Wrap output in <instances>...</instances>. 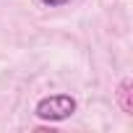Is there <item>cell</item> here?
I'll return each mask as SVG.
<instances>
[{"mask_svg": "<svg viewBox=\"0 0 133 133\" xmlns=\"http://www.w3.org/2000/svg\"><path fill=\"white\" fill-rule=\"evenodd\" d=\"M76 112V99L68 94H52L37 104V117L42 120H65Z\"/></svg>", "mask_w": 133, "mask_h": 133, "instance_id": "cell-1", "label": "cell"}, {"mask_svg": "<svg viewBox=\"0 0 133 133\" xmlns=\"http://www.w3.org/2000/svg\"><path fill=\"white\" fill-rule=\"evenodd\" d=\"M130 89H133V84H130L128 78H125V81L120 84V89H117V99H120V107H123V112H128V115L133 112V99H130V94H133V91H130Z\"/></svg>", "mask_w": 133, "mask_h": 133, "instance_id": "cell-2", "label": "cell"}, {"mask_svg": "<svg viewBox=\"0 0 133 133\" xmlns=\"http://www.w3.org/2000/svg\"><path fill=\"white\" fill-rule=\"evenodd\" d=\"M42 3H44V5H65L68 0H42Z\"/></svg>", "mask_w": 133, "mask_h": 133, "instance_id": "cell-3", "label": "cell"}]
</instances>
